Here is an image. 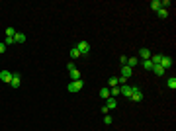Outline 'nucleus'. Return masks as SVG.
I'll list each match as a JSON object with an SVG mask.
<instances>
[{"label":"nucleus","instance_id":"1","mask_svg":"<svg viewBox=\"0 0 176 131\" xmlns=\"http://www.w3.org/2000/svg\"><path fill=\"white\" fill-rule=\"evenodd\" d=\"M131 102H141L143 100V92H141V88L139 86H131V96H129Z\"/></svg>","mask_w":176,"mask_h":131},{"label":"nucleus","instance_id":"2","mask_svg":"<svg viewBox=\"0 0 176 131\" xmlns=\"http://www.w3.org/2000/svg\"><path fill=\"white\" fill-rule=\"evenodd\" d=\"M82 86H84V82H82V80H73L67 88H69V92H73V94H75V92H80Z\"/></svg>","mask_w":176,"mask_h":131},{"label":"nucleus","instance_id":"3","mask_svg":"<svg viewBox=\"0 0 176 131\" xmlns=\"http://www.w3.org/2000/svg\"><path fill=\"white\" fill-rule=\"evenodd\" d=\"M75 47L78 49L80 55H88L90 53V43H88V41H78V45H75Z\"/></svg>","mask_w":176,"mask_h":131},{"label":"nucleus","instance_id":"4","mask_svg":"<svg viewBox=\"0 0 176 131\" xmlns=\"http://www.w3.org/2000/svg\"><path fill=\"white\" fill-rule=\"evenodd\" d=\"M12 77H14V73H10V71H2V73H0V80H2L4 84H10Z\"/></svg>","mask_w":176,"mask_h":131},{"label":"nucleus","instance_id":"5","mask_svg":"<svg viewBox=\"0 0 176 131\" xmlns=\"http://www.w3.org/2000/svg\"><path fill=\"white\" fill-rule=\"evenodd\" d=\"M20 84H22V77H20L18 73H14V77H12V80H10V86L12 88H20Z\"/></svg>","mask_w":176,"mask_h":131},{"label":"nucleus","instance_id":"6","mask_svg":"<svg viewBox=\"0 0 176 131\" xmlns=\"http://www.w3.org/2000/svg\"><path fill=\"white\" fill-rule=\"evenodd\" d=\"M120 94H123L125 98L129 100V96H131V86H129V84H123V86H120Z\"/></svg>","mask_w":176,"mask_h":131},{"label":"nucleus","instance_id":"7","mask_svg":"<svg viewBox=\"0 0 176 131\" xmlns=\"http://www.w3.org/2000/svg\"><path fill=\"white\" fill-rule=\"evenodd\" d=\"M161 67H163V69H170V67H172V59H170V57H165V55H163V61H161Z\"/></svg>","mask_w":176,"mask_h":131},{"label":"nucleus","instance_id":"8","mask_svg":"<svg viewBox=\"0 0 176 131\" xmlns=\"http://www.w3.org/2000/svg\"><path fill=\"white\" fill-rule=\"evenodd\" d=\"M131 75H133V69H129L127 65H123V69H121V77H123L125 80H127V78L131 77Z\"/></svg>","mask_w":176,"mask_h":131},{"label":"nucleus","instance_id":"9","mask_svg":"<svg viewBox=\"0 0 176 131\" xmlns=\"http://www.w3.org/2000/svg\"><path fill=\"white\" fill-rule=\"evenodd\" d=\"M106 108H108V110H116V108H118V100L110 96V98H108V104H106Z\"/></svg>","mask_w":176,"mask_h":131},{"label":"nucleus","instance_id":"10","mask_svg":"<svg viewBox=\"0 0 176 131\" xmlns=\"http://www.w3.org/2000/svg\"><path fill=\"white\" fill-rule=\"evenodd\" d=\"M100 98H104V100H108V98H110V88H108V86L100 88Z\"/></svg>","mask_w":176,"mask_h":131},{"label":"nucleus","instance_id":"11","mask_svg":"<svg viewBox=\"0 0 176 131\" xmlns=\"http://www.w3.org/2000/svg\"><path fill=\"white\" fill-rule=\"evenodd\" d=\"M139 55H141V59H143V61H147V59H151V55H153V53H151L149 49H145V47H143V49L139 51Z\"/></svg>","mask_w":176,"mask_h":131},{"label":"nucleus","instance_id":"12","mask_svg":"<svg viewBox=\"0 0 176 131\" xmlns=\"http://www.w3.org/2000/svg\"><path fill=\"white\" fill-rule=\"evenodd\" d=\"M153 73L157 75V77H163V75H165V69H163L161 65H153Z\"/></svg>","mask_w":176,"mask_h":131},{"label":"nucleus","instance_id":"13","mask_svg":"<svg viewBox=\"0 0 176 131\" xmlns=\"http://www.w3.org/2000/svg\"><path fill=\"white\" fill-rule=\"evenodd\" d=\"M14 41H16V43H24V41H26V35H24L22 32H16V35H14Z\"/></svg>","mask_w":176,"mask_h":131},{"label":"nucleus","instance_id":"14","mask_svg":"<svg viewBox=\"0 0 176 131\" xmlns=\"http://www.w3.org/2000/svg\"><path fill=\"white\" fill-rule=\"evenodd\" d=\"M157 16H159L161 20H165V18H168V10H166V8H159V10H157Z\"/></svg>","mask_w":176,"mask_h":131},{"label":"nucleus","instance_id":"15","mask_svg":"<svg viewBox=\"0 0 176 131\" xmlns=\"http://www.w3.org/2000/svg\"><path fill=\"white\" fill-rule=\"evenodd\" d=\"M137 65H139V59H137V57H131V59H127V67H129V69H135Z\"/></svg>","mask_w":176,"mask_h":131},{"label":"nucleus","instance_id":"16","mask_svg":"<svg viewBox=\"0 0 176 131\" xmlns=\"http://www.w3.org/2000/svg\"><path fill=\"white\" fill-rule=\"evenodd\" d=\"M141 67H143V69H147V71H153V63H151V59L141 61Z\"/></svg>","mask_w":176,"mask_h":131},{"label":"nucleus","instance_id":"17","mask_svg":"<svg viewBox=\"0 0 176 131\" xmlns=\"http://www.w3.org/2000/svg\"><path fill=\"white\" fill-rule=\"evenodd\" d=\"M69 55H71V59H73V61H75V59H78V57H80V53H78V49H77V47H73V49L69 51Z\"/></svg>","mask_w":176,"mask_h":131},{"label":"nucleus","instance_id":"18","mask_svg":"<svg viewBox=\"0 0 176 131\" xmlns=\"http://www.w3.org/2000/svg\"><path fill=\"white\" fill-rule=\"evenodd\" d=\"M69 75H71V78H73V80H80V71H78V69H75V71H71Z\"/></svg>","mask_w":176,"mask_h":131},{"label":"nucleus","instance_id":"19","mask_svg":"<svg viewBox=\"0 0 176 131\" xmlns=\"http://www.w3.org/2000/svg\"><path fill=\"white\" fill-rule=\"evenodd\" d=\"M166 86L170 88V90H174V88H176V78H174V77H170L168 80H166Z\"/></svg>","mask_w":176,"mask_h":131},{"label":"nucleus","instance_id":"20","mask_svg":"<svg viewBox=\"0 0 176 131\" xmlns=\"http://www.w3.org/2000/svg\"><path fill=\"white\" fill-rule=\"evenodd\" d=\"M151 8H153V10L157 12L159 8H161V0H153V2H151Z\"/></svg>","mask_w":176,"mask_h":131},{"label":"nucleus","instance_id":"21","mask_svg":"<svg viewBox=\"0 0 176 131\" xmlns=\"http://www.w3.org/2000/svg\"><path fill=\"white\" fill-rule=\"evenodd\" d=\"M16 35V30L14 28H6V37H14Z\"/></svg>","mask_w":176,"mask_h":131},{"label":"nucleus","instance_id":"22","mask_svg":"<svg viewBox=\"0 0 176 131\" xmlns=\"http://www.w3.org/2000/svg\"><path fill=\"white\" fill-rule=\"evenodd\" d=\"M108 84H110V86H108V88H112V86H118V78H116V77H112Z\"/></svg>","mask_w":176,"mask_h":131},{"label":"nucleus","instance_id":"23","mask_svg":"<svg viewBox=\"0 0 176 131\" xmlns=\"http://www.w3.org/2000/svg\"><path fill=\"white\" fill-rule=\"evenodd\" d=\"M118 84H120V86H123V84H127V80H125L123 77H118Z\"/></svg>","mask_w":176,"mask_h":131},{"label":"nucleus","instance_id":"24","mask_svg":"<svg viewBox=\"0 0 176 131\" xmlns=\"http://www.w3.org/2000/svg\"><path fill=\"white\" fill-rule=\"evenodd\" d=\"M112 121H114V120H112V116H106V118H104V123H106V125H110Z\"/></svg>","mask_w":176,"mask_h":131},{"label":"nucleus","instance_id":"25","mask_svg":"<svg viewBox=\"0 0 176 131\" xmlns=\"http://www.w3.org/2000/svg\"><path fill=\"white\" fill-rule=\"evenodd\" d=\"M14 43V37H6V41H4V45H12Z\"/></svg>","mask_w":176,"mask_h":131},{"label":"nucleus","instance_id":"26","mask_svg":"<svg viewBox=\"0 0 176 131\" xmlns=\"http://www.w3.org/2000/svg\"><path fill=\"white\" fill-rule=\"evenodd\" d=\"M67 69H69V73H71V71H75L77 67H75V63H69V65H67Z\"/></svg>","mask_w":176,"mask_h":131},{"label":"nucleus","instance_id":"27","mask_svg":"<svg viewBox=\"0 0 176 131\" xmlns=\"http://www.w3.org/2000/svg\"><path fill=\"white\" fill-rule=\"evenodd\" d=\"M4 51H6V45H4V43H0V53H4Z\"/></svg>","mask_w":176,"mask_h":131}]
</instances>
